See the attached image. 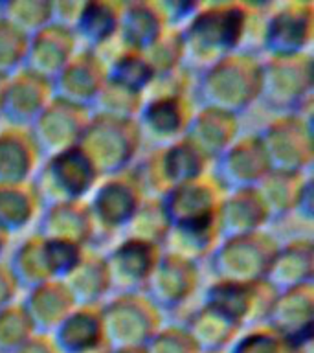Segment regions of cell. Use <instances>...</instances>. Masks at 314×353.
Returning a JSON list of instances; mask_svg holds the SVG:
<instances>
[{
  "instance_id": "cell-23",
  "label": "cell",
  "mask_w": 314,
  "mask_h": 353,
  "mask_svg": "<svg viewBox=\"0 0 314 353\" xmlns=\"http://www.w3.org/2000/svg\"><path fill=\"white\" fill-rule=\"evenodd\" d=\"M164 11L160 2L154 0H134L123 2L120 28L116 41L120 43V50L131 52H145L153 46L162 33L167 30Z\"/></svg>"
},
{
  "instance_id": "cell-35",
  "label": "cell",
  "mask_w": 314,
  "mask_h": 353,
  "mask_svg": "<svg viewBox=\"0 0 314 353\" xmlns=\"http://www.w3.org/2000/svg\"><path fill=\"white\" fill-rule=\"evenodd\" d=\"M41 201L32 182L24 184H0V228L8 234L26 230L39 219Z\"/></svg>"
},
{
  "instance_id": "cell-2",
  "label": "cell",
  "mask_w": 314,
  "mask_h": 353,
  "mask_svg": "<svg viewBox=\"0 0 314 353\" xmlns=\"http://www.w3.org/2000/svg\"><path fill=\"white\" fill-rule=\"evenodd\" d=\"M261 63L258 54L241 50L198 72L193 83L195 107H208L241 118L259 99Z\"/></svg>"
},
{
  "instance_id": "cell-45",
  "label": "cell",
  "mask_w": 314,
  "mask_h": 353,
  "mask_svg": "<svg viewBox=\"0 0 314 353\" xmlns=\"http://www.w3.org/2000/svg\"><path fill=\"white\" fill-rule=\"evenodd\" d=\"M28 37L0 21V76L10 77L24 66Z\"/></svg>"
},
{
  "instance_id": "cell-24",
  "label": "cell",
  "mask_w": 314,
  "mask_h": 353,
  "mask_svg": "<svg viewBox=\"0 0 314 353\" xmlns=\"http://www.w3.org/2000/svg\"><path fill=\"white\" fill-rule=\"evenodd\" d=\"M239 131H241L239 116L224 110L197 107L184 138H187L209 162H213L241 137Z\"/></svg>"
},
{
  "instance_id": "cell-27",
  "label": "cell",
  "mask_w": 314,
  "mask_h": 353,
  "mask_svg": "<svg viewBox=\"0 0 314 353\" xmlns=\"http://www.w3.org/2000/svg\"><path fill=\"white\" fill-rule=\"evenodd\" d=\"M275 291L308 285L314 280V243L311 237H296L275 250L266 278Z\"/></svg>"
},
{
  "instance_id": "cell-55",
  "label": "cell",
  "mask_w": 314,
  "mask_h": 353,
  "mask_svg": "<svg viewBox=\"0 0 314 353\" xmlns=\"http://www.w3.org/2000/svg\"><path fill=\"white\" fill-rule=\"evenodd\" d=\"M112 353H147L145 347H112Z\"/></svg>"
},
{
  "instance_id": "cell-4",
  "label": "cell",
  "mask_w": 314,
  "mask_h": 353,
  "mask_svg": "<svg viewBox=\"0 0 314 353\" xmlns=\"http://www.w3.org/2000/svg\"><path fill=\"white\" fill-rule=\"evenodd\" d=\"M314 88V61L311 52L292 57H266L261 63L259 99L275 114L311 110Z\"/></svg>"
},
{
  "instance_id": "cell-3",
  "label": "cell",
  "mask_w": 314,
  "mask_h": 353,
  "mask_svg": "<svg viewBox=\"0 0 314 353\" xmlns=\"http://www.w3.org/2000/svg\"><path fill=\"white\" fill-rule=\"evenodd\" d=\"M101 181L87 153L79 145L44 157L32 182L41 206L87 201Z\"/></svg>"
},
{
  "instance_id": "cell-44",
  "label": "cell",
  "mask_w": 314,
  "mask_h": 353,
  "mask_svg": "<svg viewBox=\"0 0 314 353\" xmlns=\"http://www.w3.org/2000/svg\"><path fill=\"white\" fill-rule=\"evenodd\" d=\"M35 333L21 302L0 309V353L15 352Z\"/></svg>"
},
{
  "instance_id": "cell-14",
  "label": "cell",
  "mask_w": 314,
  "mask_h": 353,
  "mask_svg": "<svg viewBox=\"0 0 314 353\" xmlns=\"http://www.w3.org/2000/svg\"><path fill=\"white\" fill-rule=\"evenodd\" d=\"M191 94H153L143 101L136 123L143 142L162 148L186 137L195 112Z\"/></svg>"
},
{
  "instance_id": "cell-33",
  "label": "cell",
  "mask_w": 314,
  "mask_h": 353,
  "mask_svg": "<svg viewBox=\"0 0 314 353\" xmlns=\"http://www.w3.org/2000/svg\"><path fill=\"white\" fill-rule=\"evenodd\" d=\"M63 283L70 291L76 305H101L112 292L105 256L94 250H87L81 263L66 276Z\"/></svg>"
},
{
  "instance_id": "cell-5",
  "label": "cell",
  "mask_w": 314,
  "mask_h": 353,
  "mask_svg": "<svg viewBox=\"0 0 314 353\" xmlns=\"http://www.w3.org/2000/svg\"><path fill=\"white\" fill-rule=\"evenodd\" d=\"M142 134L136 120H121L92 114L79 142L99 176L118 175L136 164L142 148Z\"/></svg>"
},
{
  "instance_id": "cell-13",
  "label": "cell",
  "mask_w": 314,
  "mask_h": 353,
  "mask_svg": "<svg viewBox=\"0 0 314 353\" xmlns=\"http://www.w3.org/2000/svg\"><path fill=\"white\" fill-rule=\"evenodd\" d=\"M143 201L145 193L132 168L101 179L87 201L98 236L125 230Z\"/></svg>"
},
{
  "instance_id": "cell-8",
  "label": "cell",
  "mask_w": 314,
  "mask_h": 353,
  "mask_svg": "<svg viewBox=\"0 0 314 353\" xmlns=\"http://www.w3.org/2000/svg\"><path fill=\"white\" fill-rule=\"evenodd\" d=\"M105 341L112 347H145L164 325L160 309L143 292H125L101 303Z\"/></svg>"
},
{
  "instance_id": "cell-37",
  "label": "cell",
  "mask_w": 314,
  "mask_h": 353,
  "mask_svg": "<svg viewBox=\"0 0 314 353\" xmlns=\"http://www.w3.org/2000/svg\"><path fill=\"white\" fill-rule=\"evenodd\" d=\"M105 63H107V79L143 96H147V90L156 79L153 66L149 65L147 57L142 52L118 50V54Z\"/></svg>"
},
{
  "instance_id": "cell-46",
  "label": "cell",
  "mask_w": 314,
  "mask_h": 353,
  "mask_svg": "<svg viewBox=\"0 0 314 353\" xmlns=\"http://www.w3.org/2000/svg\"><path fill=\"white\" fill-rule=\"evenodd\" d=\"M147 353H200L184 325H162L145 346Z\"/></svg>"
},
{
  "instance_id": "cell-49",
  "label": "cell",
  "mask_w": 314,
  "mask_h": 353,
  "mask_svg": "<svg viewBox=\"0 0 314 353\" xmlns=\"http://www.w3.org/2000/svg\"><path fill=\"white\" fill-rule=\"evenodd\" d=\"M19 285H17L15 278L11 274L10 267L4 261H0V309L8 307L10 303L17 302V294H19Z\"/></svg>"
},
{
  "instance_id": "cell-21",
  "label": "cell",
  "mask_w": 314,
  "mask_h": 353,
  "mask_svg": "<svg viewBox=\"0 0 314 353\" xmlns=\"http://www.w3.org/2000/svg\"><path fill=\"white\" fill-rule=\"evenodd\" d=\"M79 48L81 46L70 28L52 22L28 39L26 59L22 68L54 81V77L70 63Z\"/></svg>"
},
{
  "instance_id": "cell-25",
  "label": "cell",
  "mask_w": 314,
  "mask_h": 353,
  "mask_svg": "<svg viewBox=\"0 0 314 353\" xmlns=\"http://www.w3.org/2000/svg\"><path fill=\"white\" fill-rule=\"evenodd\" d=\"M37 221V234L46 239H65L88 248L98 237L87 201L46 206Z\"/></svg>"
},
{
  "instance_id": "cell-11",
  "label": "cell",
  "mask_w": 314,
  "mask_h": 353,
  "mask_svg": "<svg viewBox=\"0 0 314 353\" xmlns=\"http://www.w3.org/2000/svg\"><path fill=\"white\" fill-rule=\"evenodd\" d=\"M224 193L211 173L169 190L160 197L169 230H219Z\"/></svg>"
},
{
  "instance_id": "cell-51",
  "label": "cell",
  "mask_w": 314,
  "mask_h": 353,
  "mask_svg": "<svg viewBox=\"0 0 314 353\" xmlns=\"http://www.w3.org/2000/svg\"><path fill=\"white\" fill-rule=\"evenodd\" d=\"M313 179L307 182V186L303 190L302 197H300V203H297L296 214L302 215L303 219H311L313 217Z\"/></svg>"
},
{
  "instance_id": "cell-30",
  "label": "cell",
  "mask_w": 314,
  "mask_h": 353,
  "mask_svg": "<svg viewBox=\"0 0 314 353\" xmlns=\"http://www.w3.org/2000/svg\"><path fill=\"white\" fill-rule=\"evenodd\" d=\"M269 223V212L255 188L224 193L219 208L220 239L264 230Z\"/></svg>"
},
{
  "instance_id": "cell-43",
  "label": "cell",
  "mask_w": 314,
  "mask_h": 353,
  "mask_svg": "<svg viewBox=\"0 0 314 353\" xmlns=\"http://www.w3.org/2000/svg\"><path fill=\"white\" fill-rule=\"evenodd\" d=\"M43 248L50 278L61 281L81 263L88 250L87 247L77 243L65 241V239H46V237H43Z\"/></svg>"
},
{
  "instance_id": "cell-31",
  "label": "cell",
  "mask_w": 314,
  "mask_h": 353,
  "mask_svg": "<svg viewBox=\"0 0 314 353\" xmlns=\"http://www.w3.org/2000/svg\"><path fill=\"white\" fill-rule=\"evenodd\" d=\"M61 353H83L105 342L101 305H76L52 333Z\"/></svg>"
},
{
  "instance_id": "cell-42",
  "label": "cell",
  "mask_w": 314,
  "mask_h": 353,
  "mask_svg": "<svg viewBox=\"0 0 314 353\" xmlns=\"http://www.w3.org/2000/svg\"><path fill=\"white\" fill-rule=\"evenodd\" d=\"M226 353H308V347L296 346L261 324L242 331Z\"/></svg>"
},
{
  "instance_id": "cell-9",
  "label": "cell",
  "mask_w": 314,
  "mask_h": 353,
  "mask_svg": "<svg viewBox=\"0 0 314 353\" xmlns=\"http://www.w3.org/2000/svg\"><path fill=\"white\" fill-rule=\"evenodd\" d=\"M280 243L270 232L224 237L208 258L215 280L258 281L266 278Z\"/></svg>"
},
{
  "instance_id": "cell-54",
  "label": "cell",
  "mask_w": 314,
  "mask_h": 353,
  "mask_svg": "<svg viewBox=\"0 0 314 353\" xmlns=\"http://www.w3.org/2000/svg\"><path fill=\"white\" fill-rule=\"evenodd\" d=\"M10 234L8 232H4L2 228H0V256L4 254V250L8 248V245H10Z\"/></svg>"
},
{
  "instance_id": "cell-40",
  "label": "cell",
  "mask_w": 314,
  "mask_h": 353,
  "mask_svg": "<svg viewBox=\"0 0 314 353\" xmlns=\"http://www.w3.org/2000/svg\"><path fill=\"white\" fill-rule=\"evenodd\" d=\"M145 96L129 88L121 87L118 83L107 79L92 105V114L121 118V120H136L138 112L142 109Z\"/></svg>"
},
{
  "instance_id": "cell-12",
  "label": "cell",
  "mask_w": 314,
  "mask_h": 353,
  "mask_svg": "<svg viewBox=\"0 0 314 353\" xmlns=\"http://www.w3.org/2000/svg\"><path fill=\"white\" fill-rule=\"evenodd\" d=\"M275 294L278 291L266 280H213L204 291L202 305L220 313L244 331L263 324Z\"/></svg>"
},
{
  "instance_id": "cell-41",
  "label": "cell",
  "mask_w": 314,
  "mask_h": 353,
  "mask_svg": "<svg viewBox=\"0 0 314 353\" xmlns=\"http://www.w3.org/2000/svg\"><path fill=\"white\" fill-rule=\"evenodd\" d=\"M143 55L147 57L149 65L153 66L156 77L169 76L180 68H186L180 28H167L158 41L143 52Z\"/></svg>"
},
{
  "instance_id": "cell-48",
  "label": "cell",
  "mask_w": 314,
  "mask_h": 353,
  "mask_svg": "<svg viewBox=\"0 0 314 353\" xmlns=\"http://www.w3.org/2000/svg\"><path fill=\"white\" fill-rule=\"evenodd\" d=\"M83 0H65V2H52V22L65 28H74L81 10Z\"/></svg>"
},
{
  "instance_id": "cell-47",
  "label": "cell",
  "mask_w": 314,
  "mask_h": 353,
  "mask_svg": "<svg viewBox=\"0 0 314 353\" xmlns=\"http://www.w3.org/2000/svg\"><path fill=\"white\" fill-rule=\"evenodd\" d=\"M200 2H184V0H175V2H160V8L164 11L165 22L169 28H182L189 21V17L195 13Z\"/></svg>"
},
{
  "instance_id": "cell-26",
  "label": "cell",
  "mask_w": 314,
  "mask_h": 353,
  "mask_svg": "<svg viewBox=\"0 0 314 353\" xmlns=\"http://www.w3.org/2000/svg\"><path fill=\"white\" fill-rule=\"evenodd\" d=\"M43 154L26 127L0 129V184H24L37 171Z\"/></svg>"
},
{
  "instance_id": "cell-10",
  "label": "cell",
  "mask_w": 314,
  "mask_h": 353,
  "mask_svg": "<svg viewBox=\"0 0 314 353\" xmlns=\"http://www.w3.org/2000/svg\"><path fill=\"white\" fill-rule=\"evenodd\" d=\"M314 39V4L311 0H286L270 6L259 24V46L266 57L308 54Z\"/></svg>"
},
{
  "instance_id": "cell-20",
  "label": "cell",
  "mask_w": 314,
  "mask_h": 353,
  "mask_svg": "<svg viewBox=\"0 0 314 353\" xmlns=\"http://www.w3.org/2000/svg\"><path fill=\"white\" fill-rule=\"evenodd\" d=\"M107 81L105 57L92 50L79 48L70 63L54 77V98L92 110V105Z\"/></svg>"
},
{
  "instance_id": "cell-16",
  "label": "cell",
  "mask_w": 314,
  "mask_h": 353,
  "mask_svg": "<svg viewBox=\"0 0 314 353\" xmlns=\"http://www.w3.org/2000/svg\"><path fill=\"white\" fill-rule=\"evenodd\" d=\"M198 285H200L198 263L164 250L147 285L143 289V294L164 314L186 305L197 294Z\"/></svg>"
},
{
  "instance_id": "cell-17",
  "label": "cell",
  "mask_w": 314,
  "mask_h": 353,
  "mask_svg": "<svg viewBox=\"0 0 314 353\" xmlns=\"http://www.w3.org/2000/svg\"><path fill=\"white\" fill-rule=\"evenodd\" d=\"M162 254L164 248L158 245L123 237L109 254H103L112 292H143Z\"/></svg>"
},
{
  "instance_id": "cell-34",
  "label": "cell",
  "mask_w": 314,
  "mask_h": 353,
  "mask_svg": "<svg viewBox=\"0 0 314 353\" xmlns=\"http://www.w3.org/2000/svg\"><path fill=\"white\" fill-rule=\"evenodd\" d=\"M182 325L186 327L200 353H226L242 333L241 327H237L226 316L202 303L187 316Z\"/></svg>"
},
{
  "instance_id": "cell-15",
  "label": "cell",
  "mask_w": 314,
  "mask_h": 353,
  "mask_svg": "<svg viewBox=\"0 0 314 353\" xmlns=\"http://www.w3.org/2000/svg\"><path fill=\"white\" fill-rule=\"evenodd\" d=\"M211 165L209 173L224 192L255 188L272 171L258 132L237 138Z\"/></svg>"
},
{
  "instance_id": "cell-28",
  "label": "cell",
  "mask_w": 314,
  "mask_h": 353,
  "mask_svg": "<svg viewBox=\"0 0 314 353\" xmlns=\"http://www.w3.org/2000/svg\"><path fill=\"white\" fill-rule=\"evenodd\" d=\"M123 2L118 0H83L77 21L72 28L81 48L101 52L116 41Z\"/></svg>"
},
{
  "instance_id": "cell-50",
  "label": "cell",
  "mask_w": 314,
  "mask_h": 353,
  "mask_svg": "<svg viewBox=\"0 0 314 353\" xmlns=\"http://www.w3.org/2000/svg\"><path fill=\"white\" fill-rule=\"evenodd\" d=\"M11 353H61L55 346L52 335L46 333H33L24 344L17 347L15 352Z\"/></svg>"
},
{
  "instance_id": "cell-6",
  "label": "cell",
  "mask_w": 314,
  "mask_h": 353,
  "mask_svg": "<svg viewBox=\"0 0 314 353\" xmlns=\"http://www.w3.org/2000/svg\"><path fill=\"white\" fill-rule=\"evenodd\" d=\"M209 162L187 138L153 148L151 153L132 165L145 197L160 199L173 188L209 173Z\"/></svg>"
},
{
  "instance_id": "cell-52",
  "label": "cell",
  "mask_w": 314,
  "mask_h": 353,
  "mask_svg": "<svg viewBox=\"0 0 314 353\" xmlns=\"http://www.w3.org/2000/svg\"><path fill=\"white\" fill-rule=\"evenodd\" d=\"M8 79H10V77L0 76V118H2V110H4L6 88H8Z\"/></svg>"
},
{
  "instance_id": "cell-38",
  "label": "cell",
  "mask_w": 314,
  "mask_h": 353,
  "mask_svg": "<svg viewBox=\"0 0 314 353\" xmlns=\"http://www.w3.org/2000/svg\"><path fill=\"white\" fill-rule=\"evenodd\" d=\"M0 21L32 37L43 28L52 24V2L50 0H2L0 2Z\"/></svg>"
},
{
  "instance_id": "cell-36",
  "label": "cell",
  "mask_w": 314,
  "mask_h": 353,
  "mask_svg": "<svg viewBox=\"0 0 314 353\" xmlns=\"http://www.w3.org/2000/svg\"><path fill=\"white\" fill-rule=\"evenodd\" d=\"M8 267L19 289H24V291L52 280L46 269V261H44L43 237L39 236L37 232L33 236H28L13 250Z\"/></svg>"
},
{
  "instance_id": "cell-53",
  "label": "cell",
  "mask_w": 314,
  "mask_h": 353,
  "mask_svg": "<svg viewBox=\"0 0 314 353\" xmlns=\"http://www.w3.org/2000/svg\"><path fill=\"white\" fill-rule=\"evenodd\" d=\"M83 353H112V346H110L109 342L105 341L101 342V344H98V346L90 347V350H87V352Z\"/></svg>"
},
{
  "instance_id": "cell-19",
  "label": "cell",
  "mask_w": 314,
  "mask_h": 353,
  "mask_svg": "<svg viewBox=\"0 0 314 353\" xmlns=\"http://www.w3.org/2000/svg\"><path fill=\"white\" fill-rule=\"evenodd\" d=\"M263 325L296 346H311L314 336V283L278 292Z\"/></svg>"
},
{
  "instance_id": "cell-39",
  "label": "cell",
  "mask_w": 314,
  "mask_h": 353,
  "mask_svg": "<svg viewBox=\"0 0 314 353\" xmlns=\"http://www.w3.org/2000/svg\"><path fill=\"white\" fill-rule=\"evenodd\" d=\"M123 234L125 237H134L140 241L153 243L164 248V243L169 234V221L165 217L160 199L145 197Z\"/></svg>"
},
{
  "instance_id": "cell-29",
  "label": "cell",
  "mask_w": 314,
  "mask_h": 353,
  "mask_svg": "<svg viewBox=\"0 0 314 353\" xmlns=\"http://www.w3.org/2000/svg\"><path fill=\"white\" fill-rule=\"evenodd\" d=\"M35 333L52 335L55 327L76 307L70 291L61 280L44 281L41 285L28 289L21 300Z\"/></svg>"
},
{
  "instance_id": "cell-22",
  "label": "cell",
  "mask_w": 314,
  "mask_h": 353,
  "mask_svg": "<svg viewBox=\"0 0 314 353\" xmlns=\"http://www.w3.org/2000/svg\"><path fill=\"white\" fill-rule=\"evenodd\" d=\"M54 99L52 81L21 68L8 79L2 118L8 125L30 127Z\"/></svg>"
},
{
  "instance_id": "cell-7",
  "label": "cell",
  "mask_w": 314,
  "mask_h": 353,
  "mask_svg": "<svg viewBox=\"0 0 314 353\" xmlns=\"http://www.w3.org/2000/svg\"><path fill=\"white\" fill-rule=\"evenodd\" d=\"M270 170L286 173H311L314 162L311 110L280 114L258 132Z\"/></svg>"
},
{
  "instance_id": "cell-32",
  "label": "cell",
  "mask_w": 314,
  "mask_h": 353,
  "mask_svg": "<svg viewBox=\"0 0 314 353\" xmlns=\"http://www.w3.org/2000/svg\"><path fill=\"white\" fill-rule=\"evenodd\" d=\"M308 181H311V173H286V171L272 170L259 182L255 190L269 212L270 223L296 214L297 203Z\"/></svg>"
},
{
  "instance_id": "cell-18",
  "label": "cell",
  "mask_w": 314,
  "mask_h": 353,
  "mask_svg": "<svg viewBox=\"0 0 314 353\" xmlns=\"http://www.w3.org/2000/svg\"><path fill=\"white\" fill-rule=\"evenodd\" d=\"M90 116L88 109L54 98L28 129L44 159L79 145Z\"/></svg>"
},
{
  "instance_id": "cell-1",
  "label": "cell",
  "mask_w": 314,
  "mask_h": 353,
  "mask_svg": "<svg viewBox=\"0 0 314 353\" xmlns=\"http://www.w3.org/2000/svg\"><path fill=\"white\" fill-rule=\"evenodd\" d=\"M258 8L248 2H200L180 28L184 66L191 74L241 52L255 28Z\"/></svg>"
}]
</instances>
